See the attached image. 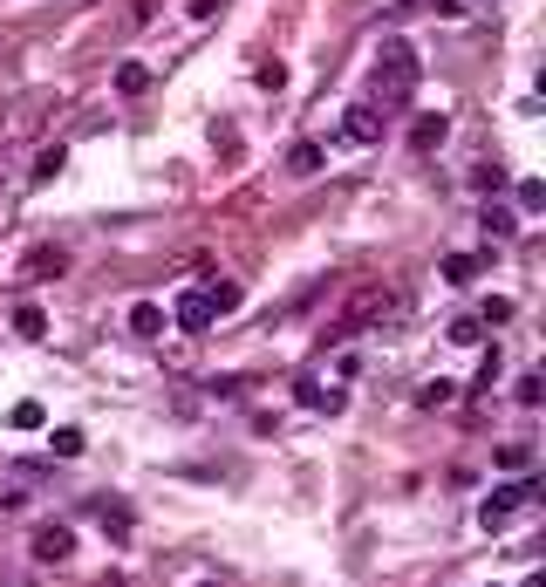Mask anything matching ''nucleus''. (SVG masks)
Wrapping results in <instances>:
<instances>
[{
  "mask_svg": "<svg viewBox=\"0 0 546 587\" xmlns=\"http://www.w3.org/2000/svg\"><path fill=\"white\" fill-rule=\"evenodd\" d=\"M417 82H424L417 48H410V41H383V62H376V76H369V96H376L383 110H403V103L417 96Z\"/></svg>",
  "mask_w": 546,
  "mask_h": 587,
  "instance_id": "nucleus-1",
  "label": "nucleus"
},
{
  "mask_svg": "<svg viewBox=\"0 0 546 587\" xmlns=\"http://www.w3.org/2000/svg\"><path fill=\"white\" fill-rule=\"evenodd\" d=\"M526 499H540V478H533V471H526L519 485H499V492H492V499L478 506V526H485V533H499V526H506V519L526 506Z\"/></svg>",
  "mask_w": 546,
  "mask_h": 587,
  "instance_id": "nucleus-2",
  "label": "nucleus"
},
{
  "mask_svg": "<svg viewBox=\"0 0 546 587\" xmlns=\"http://www.w3.org/2000/svg\"><path fill=\"white\" fill-rule=\"evenodd\" d=\"M28 553H35L41 567H62V560H69V553H76V533H69V526H55V519H48V526H35V540H28Z\"/></svg>",
  "mask_w": 546,
  "mask_h": 587,
  "instance_id": "nucleus-3",
  "label": "nucleus"
},
{
  "mask_svg": "<svg viewBox=\"0 0 546 587\" xmlns=\"http://www.w3.org/2000/svg\"><path fill=\"white\" fill-rule=\"evenodd\" d=\"M171 321L185 328V335H205L219 314H212V301H205V287H192V294H178V308H171Z\"/></svg>",
  "mask_w": 546,
  "mask_h": 587,
  "instance_id": "nucleus-4",
  "label": "nucleus"
},
{
  "mask_svg": "<svg viewBox=\"0 0 546 587\" xmlns=\"http://www.w3.org/2000/svg\"><path fill=\"white\" fill-rule=\"evenodd\" d=\"M342 137H349V144H376V137H383V117H376V103H355L349 123H342Z\"/></svg>",
  "mask_w": 546,
  "mask_h": 587,
  "instance_id": "nucleus-5",
  "label": "nucleus"
},
{
  "mask_svg": "<svg viewBox=\"0 0 546 587\" xmlns=\"http://www.w3.org/2000/svg\"><path fill=\"white\" fill-rule=\"evenodd\" d=\"M130 335L157 342V335H164V308H157V301H137V308H130Z\"/></svg>",
  "mask_w": 546,
  "mask_h": 587,
  "instance_id": "nucleus-6",
  "label": "nucleus"
},
{
  "mask_svg": "<svg viewBox=\"0 0 546 587\" xmlns=\"http://www.w3.org/2000/svg\"><path fill=\"white\" fill-rule=\"evenodd\" d=\"M48 274H69V253H62V246H41V253H28V280H48Z\"/></svg>",
  "mask_w": 546,
  "mask_h": 587,
  "instance_id": "nucleus-7",
  "label": "nucleus"
},
{
  "mask_svg": "<svg viewBox=\"0 0 546 587\" xmlns=\"http://www.w3.org/2000/svg\"><path fill=\"white\" fill-rule=\"evenodd\" d=\"M321 164H328V151H321V144H294V151H287V171H294V178H314Z\"/></svg>",
  "mask_w": 546,
  "mask_h": 587,
  "instance_id": "nucleus-8",
  "label": "nucleus"
},
{
  "mask_svg": "<svg viewBox=\"0 0 546 587\" xmlns=\"http://www.w3.org/2000/svg\"><path fill=\"white\" fill-rule=\"evenodd\" d=\"M301 403H308V410H328V417H335V410H342V403H349V396L335 390V383H328V390H321V383H314V376H308V383H301Z\"/></svg>",
  "mask_w": 546,
  "mask_h": 587,
  "instance_id": "nucleus-9",
  "label": "nucleus"
},
{
  "mask_svg": "<svg viewBox=\"0 0 546 587\" xmlns=\"http://www.w3.org/2000/svg\"><path fill=\"white\" fill-rule=\"evenodd\" d=\"M14 335H28V342H41V335H48V314H41L35 301H21V308H14Z\"/></svg>",
  "mask_w": 546,
  "mask_h": 587,
  "instance_id": "nucleus-10",
  "label": "nucleus"
},
{
  "mask_svg": "<svg viewBox=\"0 0 546 587\" xmlns=\"http://www.w3.org/2000/svg\"><path fill=\"white\" fill-rule=\"evenodd\" d=\"M451 342H458V349H478V342H485V321H478V314H458V321H451Z\"/></svg>",
  "mask_w": 546,
  "mask_h": 587,
  "instance_id": "nucleus-11",
  "label": "nucleus"
},
{
  "mask_svg": "<svg viewBox=\"0 0 546 587\" xmlns=\"http://www.w3.org/2000/svg\"><path fill=\"white\" fill-rule=\"evenodd\" d=\"M205 301H212V314H233L239 308V287H233V280H205Z\"/></svg>",
  "mask_w": 546,
  "mask_h": 587,
  "instance_id": "nucleus-12",
  "label": "nucleus"
},
{
  "mask_svg": "<svg viewBox=\"0 0 546 587\" xmlns=\"http://www.w3.org/2000/svg\"><path fill=\"white\" fill-rule=\"evenodd\" d=\"M117 89H123V96H144V89H151V69H144V62H123V69H117Z\"/></svg>",
  "mask_w": 546,
  "mask_h": 587,
  "instance_id": "nucleus-13",
  "label": "nucleus"
},
{
  "mask_svg": "<svg viewBox=\"0 0 546 587\" xmlns=\"http://www.w3.org/2000/svg\"><path fill=\"white\" fill-rule=\"evenodd\" d=\"M444 130H451L444 117H424L417 130H410V144H417V151H437V144H444Z\"/></svg>",
  "mask_w": 546,
  "mask_h": 587,
  "instance_id": "nucleus-14",
  "label": "nucleus"
},
{
  "mask_svg": "<svg viewBox=\"0 0 546 587\" xmlns=\"http://www.w3.org/2000/svg\"><path fill=\"white\" fill-rule=\"evenodd\" d=\"M62 164H69V151H62V144H48V151L35 157V171H28V178H35V185H48V178H55Z\"/></svg>",
  "mask_w": 546,
  "mask_h": 587,
  "instance_id": "nucleus-15",
  "label": "nucleus"
},
{
  "mask_svg": "<svg viewBox=\"0 0 546 587\" xmlns=\"http://www.w3.org/2000/svg\"><path fill=\"white\" fill-rule=\"evenodd\" d=\"M444 280H451V287H471V280H478V260H471V253H451V260H444Z\"/></svg>",
  "mask_w": 546,
  "mask_h": 587,
  "instance_id": "nucleus-16",
  "label": "nucleus"
},
{
  "mask_svg": "<svg viewBox=\"0 0 546 587\" xmlns=\"http://www.w3.org/2000/svg\"><path fill=\"white\" fill-rule=\"evenodd\" d=\"M485 233H492V239H512V233H519V219H512L506 205H485Z\"/></svg>",
  "mask_w": 546,
  "mask_h": 587,
  "instance_id": "nucleus-17",
  "label": "nucleus"
},
{
  "mask_svg": "<svg viewBox=\"0 0 546 587\" xmlns=\"http://www.w3.org/2000/svg\"><path fill=\"white\" fill-rule=\"evenodd\" d=\"M499 465L526 478V471H533V444H499Z\"/></svg>",
  "mask_w": 546,
  "mask_h": 587,
  "instance_id": "nucleus-18",
  "label": "nucleus"
},
{
  "mask_svg": "<svg viewBox=\"0 0 546 587\" xmlns=\"http://www.w3.org/2000/svg\"><path fill=\"white\" fill-rule=\"evenodd\" d=\"M451 396H458V383H444V376H437V383H424V390H417V403H424V410H444Z\"/></svg>",
  "mask_w": 546,
  "mask_h": 587,
  "instance_id": "nucleus-19",
  "label": "nucleus"
},
{
  "mask_svg": "<svg viewBox=\"0 0 546 587\" xmlns=\"http://www.w3.org/2000/svg\"><path fill=\"white\" fill-rule=\"evenodd\" d=\"M96 519H103V533H130V506H110V499H103V506H96Z\"/></svg>",
  "mask_w": 546,
  "mask_h": 587,
  "instance_id": "nucleus-20",
  "label": "nucleus"
},
{
  "mask_svg": "<svg viewBox=\"0 0 546 587\" xmlns=\"http://www.w3.org/2000/svg\"><path fill=\"white\" fill-rule=\"evenodd\" d=\"M471 185H478V192H506V164H478Z\"/></svg>",
  "mask_w": 546,
  "mask_h": 587,
  "instance_id": "nucleus-21",
  "label": "nucleus"
},
{
  "mask_svg": "<svg viewBox=\"0 0 546 587\" xmlns=\"http://www.w3.org/2000/svg\"><path fill=\"white\" fill-rule=\"evenodd\" d=\"M48 444H55V458H82V431H76V424H62Z\"/></svg>",
  "mask_w": 546,
  "mask_h": 587,
  "instance_id": "nucleus-22",
  "label": "nucleus"
},
{
  "mask_svg": "<svg viewBox=\"0 0 546 587\" xmlns=\"http://www.w3.org/2000/svg\"><path fill=\"white\" fill-rule=\"evenodd\" d=\"M499 369H506V355H499V349L478 355V390H492V383H499Z\"/></svg>",
  "mask_w": 546,
  "mask_h": 587,
  "instance_id": "nucleus-23",
  "label": "nucleus"
},
{
  "mask_svg": "<svg viewBox=\"0 0 546 587\" xmlns=\"http://www.w3.org/2000/svg\"><path fill=\"white\" fill-rule=\"evenodd\" d=\"M7 424H14V431H41V403H14Z\"/></svg>",
  "mask_w": 546,
  "mask_h": 587,
  "instance_id": "nucleus-24",
  "label": "nucleus"
},
{
  "mask_svg": "<svg viewBox=\"0 0 546 587\" xmlns=\"http://www.w3.org/2000/svg\"><path fill=\"white\" fill-rule=\"evenodd\" d=\"M540 205H546V185L540 178H526V185H519V212H540Z\"/></svg>",
  "mask_w": 546,
  "mask_h": 587,
  "instance_id": "nucleus-25",
  "label": "nucleus"
},
{
  "mask_svg": "<svg viewBox=\"0 0 546 587\" xmlns=\"http://www.w3.org/2000/svg\"><path fill=\"white\" fill-rule=\"evenodd\" d=\"M417 7H430V14H444V21H458V14H471V0H417Z\"/></svg>",
  "mask_w": 546,
  "mask_h": 587,
  "instance_id": "nucleus-26",
  "label": "nucleus"
},
{
  "mask_svg": "<svg viewBox=\"0 0 546 587\" xmlns=\"http://www.w3.org/2000/svg\"><path fill=\"white\" fill-rule=\"evenodd\" d=\"M540 396H546V383H540V376H519V403H526V410H533Z\"/></svg>",
  "mask_w": 546,
  "mask_h": 587,
  "instance_id": "nucleus-27",
  "label": "nucleus"
},
{
  "mask_svg": "<svg viewBox=\"0 0 546 587\" xmlns=\"http://www.w3.org/2000/svg\"><path fill=\"white\" fill-rule=\"evenodd\" d=\"M219 7H226V0H192V21H212Z\"/></svg>",
  "mask_w": 546,
  "mask_h": 587,
  "instance_id": "nucleus-28",
  "label": "nucleus"
},
{
  "mask_svg": "<svg viewBox=\"0 0 546 587\" xmlns=\"http://www.w3.org/2000/svg\"><path fill=\"white\" fill-rule=\"evenodd\" d=\"M157 14V0H137V7H130V21H151Z\"/></svg>",
  "mask_w": 546,
  "mask_h": 587,
  "instance_id": "nucleus-29",
  "label": "nucleus"
},
{
  "mask_svg": "<svg viewBox=\"0 0 546 587\" xmlns=\"http://www.w3.org/2000/svg\"><path fill=\"white\" fill-rule=\"evenodd\" d=\"M198 587H219V581H198Z\"/></svg>",
  "mask_w": 546,
  "mask_h": 587,
  "instance_id": "nucleus-30",
  "label": "nucleus"
}]
</instances>
